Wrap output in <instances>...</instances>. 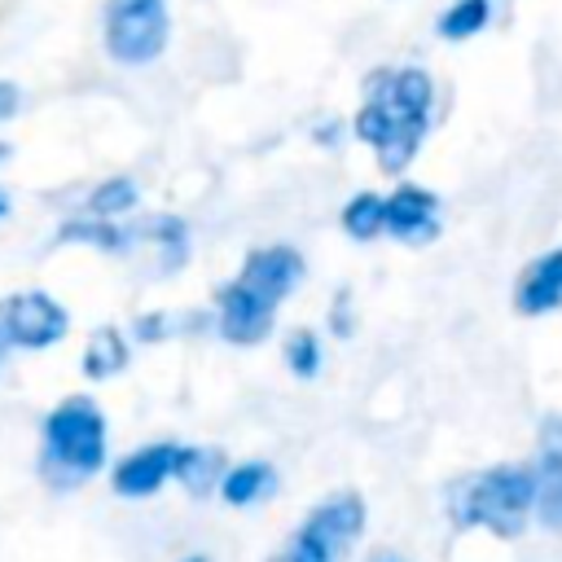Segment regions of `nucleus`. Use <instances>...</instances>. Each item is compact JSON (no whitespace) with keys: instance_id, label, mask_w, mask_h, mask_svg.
<instances>
[{"instance_id":"nucleus-8","label":"nucleus","mask_w":562,"mask_h":562,"mask_svg":"<svg viewBox=\"0 0 562 562\" xmlns=\"http://www.w3.org/2000/svg\"><path fill=\"white\" fill-rule=\"evenodd\" d=\"M176 457H180L176 443H149V448L132 452L114 470V492L119 496H149V492H158L167 479H176Z\"/></svg>"},{"instance_id":"nucleus-18","label":"nucleus","mask_w":562,"mask_h":562,"mask_svg":"<svg viewBox=\"0 0 562 562\" xmlns=\"http://www.w3.org/2000/svg\"><path fill=\"white\" fill-rule=\"evenodd\" d=\"M61 241H92L101 250H123L127 246V233H119L110 224H83V220H75V224L61 228Z\"/></svg>"},{"instance_id":"nucleus-24","label":"nucleus","mask_w":562,"mask_h":562,"mask_svg":"<svg viewBox=\"0 0 562 562\" xmlns=\"http://www.w3.org/2000/svg\"><path fill=\"white\" fill-rule=\"evenodd\" d=\"M382 562H395V558H382Z\"/></svg>"},{"instance_id":"nucleus-1","label":"nucleus","mask_w":562,"mask_h":562,"mask_svg":"<svg viewBox=\"0 0 562 562\" xmlns=\"http://www.w3.org/2000/svg\"><path fill=\"white\" fill-rule=\"evenodd\" d=\"M536 492H540V483L531 470L496 465V470L465 479L452 492V509H457V522H474V527H487L492 536L509 540L522 531L527 509L536 505Z\"/></svg>"},{"instance_id":"nucleus-11","label":"nucleus","mask_w":562,"mask_h":562,"mask_svg":"<svg viewBox=\"0 0 562 562\" xmlns=\"http://www.w3.org/2000/svg\"><path fill=\"white\" fill-rule=\"evenodd\" d=\"M127 364V342L119 329L101 325L88 334V347H83V373L88 378H114L119 369Z\"/></svg>"},{"instance_id":"nucleus-15","label":"nucleus","mask_w":562,"mask_h":562,"mask_svg":"<svg viewBox=\"0 0 562 562\" xmlns=\"http://www.w3.org/2000/svg\"><path fill=\"white\" fill-rule=\"evenodd\" d=\"M487 26V0H457L443 18H439V35L443 40H470L474 31Z\"/></svg>"},{"instance_id":"nucleus-22","label":"nucleus","mask_w":562,"mask_h":562,"mask_svg":"<svg viewBox=\"0 0 562 562\" xmlns=\"http://www.w3.org/2000/svg\"><path fill=\"white\" fill-rule=\"evenodd\" d=\"M4 211H9V202H4V198H0V215H4Z\"/></svg>"},{"instance_id":"nucleus-12","label":"nucleus","mask_w":562,"mask_h":562,"mask_svg":"<svg viewBox=\"0 0 562 562\" xmlns=\"http://www.w3.org/2000/svg\"><path fill=\"white\" fill-rule=\"evenodd\" d=\"M228 470H224V457L215 452V448H180V457H176V479L193 492V496H202L215 479H224Z\"/></svg>"},{"instance_id":"nucleus-7","label":"nucleus","mask_w":562,"mask_h":562,"mask_svg":"<svg viewBox=\"0 0 562 562\" xmlns=\"http://www.w3.org/2000/svg\"><path fill=\"white\" fill-rule=\"evenodd\" d=\"M439 202L430 189L422 184H400L391 198H386V233L408 241V246H422V241H435L439 237V220H435Z\"/></svg>"},{"instance_id":"nucleus-2","label":"nucleus","mask_w":562,"mask_h":562,"mask_svg":"<svg viewBox=\"0 0 562 562\" xmlns=\"http://www.w3.org/2000/svg\"><path fill=\"white\" fill-rule=\"evenodd\" d=\"M105 461V422L92 400H66L44 422V470L48 479H83Z\"/></svg>"},{"instance_id":"nucleus-23","label":"nucleus","mask_w":562,"mask_h":562,"mask_svg":"<svg viewBox=\"0 0 562 562\" xmlns=\"http://www.w3.org/2000/svg\"><path fill=\"white\" fill-rule=\"evenodd\" d=\"M184 562H206V558H184Z\"/></svg>"},{"instance_id":"nucleus-16","label":"nucleus","mask_w":562,"mask_h":562,"mask_svg":"<svg viewBox=\"0 0 562 562\" xmlns=\"http://www.w3.org/2000/svg\"><path fill=\"white\" fill-rule=\"evenodd\" d=\"M136 202V184L127 180V176H114V180H105L97 193H88V211L92 215H119V211H127Z\"/></svg>"},{"instance_id":"nucleus-17","label":"nucleus","mask_w":562,"mask_h":562,"mask_svg":"<svg viewBox=\"0 0 562 562\" xmlns=\"http://www.w3.org/2000/svg\"><path fill=\"white\" fill-rule=\"evenodd\" d=\"M285 364L299 373V378H312L321 369V342L312 329H294L290 342H285Z\"/></svg>"},{"instance_id":"nucleus-4","label":"nucleus","mask_w":562,"mask_h":562,"mask_svg":"<svg viewBox=\"0 0 562 562\" xmlns=\"http://www.w3.org/2000/svg\"><path fill=\"white\" fill-rule=\"evenodd\" d=\"M66 334V312L40 294V290H26V294H13L0 303V338L13 342V347H53L57 338Z\"/></svg>"},{"instance_id":"nucleus-19","label":"nucleus","mask_w":562,"mask_h":562,"mask_svg":"<svg viewBox=\"0 0 562 562\" xmlns=\"http://www.w3.org/2000/svg\"><path fill=\"white\" fill-rule=\"evenodd\" d=\"M277 562H329V558H321L316 549H307V544H299V540H290V549L277 558Z\"/></svg>"},{"instance_id":"nucleus-14","label":"nucleus","mask_w":562,"mask_h":562,"mask_svg":"<svg viewBox=\"0 0 562 562\" xmlns=\"http://www.w3.org/2000/svg\"><path fill=\"white\" fill-rule=\"evenodd\" d=\"M268 465H259V461H246V465H237V470H228L224 479H220V492H224V501L228 505H250L263 487H268Z\"/></svg>"},{"instance_id":"nucleus-6","label":"nucleus","mask_w":562,"mask_h":562,"mask_svg":"<svg viewBox=\"0 0 562 562\" xmlns=\"http://www.w3.org/2000/svg\"><path fill=\"white\" fill-rule=\"evenodd\" d=\"M299 272H303V259H299L290 246H268V250H255V255L241 263L237 285H241L250 299H259L263 307L277 312V303L294 290Z\"/></svg>"},{"instance_id":"nucleus-21","label":"nucleus","mask_w":562,"mask_h":562,"mask_svg":"<svg viewBox=\"0 0 562 562\" xmlns=\"http://www.w3.org/2000/svg\"><path fill=\"white\" fill-rule=\"evenodd\" d=\"M4 154H9V145H0V162H4Z\"/></svg>"},{"instance_id":"nucleus-13","label":"nucleus","mask_w":562,"mask_h":562,"mask_svg":"<svg viewBox=\"0 0 562 562\" xmlns=\"http://www.w3.org/2000/svg\"><path fill=\"white\" fill-rule=\"evenodd\" d=\"M342 228H347L356 241H369V237L386 233V198H378V193H356V198L342 206Z\"/></svg>"},{"instance_id":"nucleus-10","label":"nucleus","mask_w":562,"mask_h":562,"mask_svg":"<svg viewBox=\"0 0 562 562\" xmlns=\"http://www.w3.org/2000/svg\"><path fill=\"white\" fill-rule=\"evenodd\" d=\"M514 303L522 316H540V312H553L562 303V246L553 255H540L527 263V272L518 277Z\"/></svg>"},{"instance_id":"nucleus-5","label":"nucleus","mask_w":562,"mask_h":562,"mask_svg":"<svg viewBox=\"0 0 562 562\" xmlns=\"http://www.w3.org/2000/svg\"><path fill=\"white\" fill-rule=\"evenodd\" d=\"M360 527H364V505H360L356 492H342V496L325 501L321 509H312V518L303 522V531L294 540L307 544V549H316L321 558L338 562L351 549V540L360 536Z\"/></svg>"},{"instance_id":"nucleus-20","label":"nucleus","mask_w":562,"mask_h":562,"mask_svg":"<svg viewBox=\"0 0 562 562\" xmlns=\"http://www.w3.org/2000/svg\"><path fill=\"white\" fill-rule=\"evenodd\" d=\"M13 110H18V88L0 79V123H4V119H9Z\"/></svg>"},{"instance_id":"nucleus-9","label":"nucleus","mask_w":562,"mask_h":562,"mask_svg":"<svg viewBox=\"0 0 562 562\" xmlns=\"http://www.w3.org/2000/svg\"><path fill=\"white\" fill-rule=\"evenodd\" d=\"M268 329H272V307H263L259 299H250L237 281L220 290V334H224L228 342L250 347V342H259Z\"/></svg>"},{"instance_id":"nucleus-3","label":"nucleus","mask_w":562,"mask_h":562,"mask_svg":"<svg viewBox=\"0 0 562 562\" xmlns=\"http://www.w3.org/2000/svg\"><path fill=\"white\" fill-rule=\"evenodd\" d=\"M167 44V0H110L105 48L110 57L140 66L154 61Z\"/></svg>"}]
</instances>
